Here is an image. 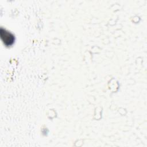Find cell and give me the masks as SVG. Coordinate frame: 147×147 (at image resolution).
<instances>
[{"mask_svg":"<svg viewBox=\"0 0 147 147\" xmlns=\"http://www.w3.org/2000/svg\"><path fill=\"white\" fill-rule=\"evenodd\" d=\"M1 37L6 46L11 45L14 41V36L10 32L2 28L1 29Z\"/></svg>","mask_w":147,"mask_h":147,"instance_id":"6da1fadb","label":"cell"}]
</instances>
